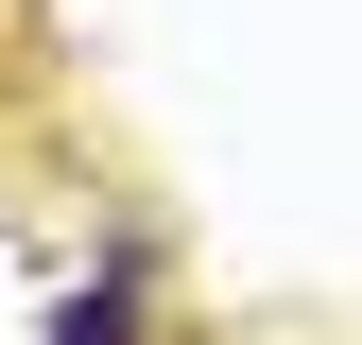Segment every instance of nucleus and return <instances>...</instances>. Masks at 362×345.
I'll use <instances>...</instances> for the list:
<instances>
[{
    "label": "nucleus",
    "instance_id": "f257e3e1",
    "mask_svg": "<svg viewBox=\"0 0 362 345\" xmlns=\"http://www.w3.org/2000/svg\"><path fill=\"white\" fill-rule=\"evenodd\" d=\"M52 345H139V225H121V242L52 293Z\"/></svg>",
    "mask_w": 362,
    "mask_h": 345
}]
</instances>
